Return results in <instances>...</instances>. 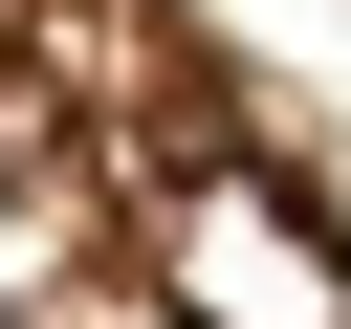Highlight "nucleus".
<instances>
[{"instance_id": "nucleus-1", "label": "nucleus", "mask_w": 351, "mask_h": 329, "mask_svg": "<svg viewBox=\"0 0 351 329\" xmlns=\"http://www.w3.org/2000/svg\"><path fill=\"white\" fill-rule=\"evenodd\" d=\"M0 329H351V132L241 0H0Z\"/></svg>"}]
</instances>
